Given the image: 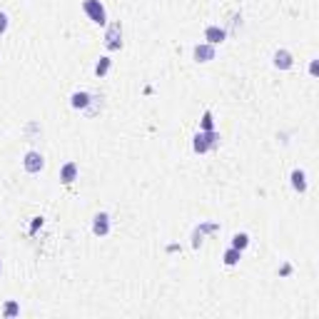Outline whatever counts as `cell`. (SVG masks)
Here are the masks:
<instances>
[{"instance_id": "10", "label": "cell", "mask_w": 319, "mask_h": 319, "mask_svg": "<svg viewBox=\"0 0 319 319\" xmlns=\"http://www.w3.org/2000/svg\"><path fill=\"white\" fill-rule=\"evenodd\" d=\"M75 177H77V165H75V162L62 165V169H60V180L70 185V182H75Z\"/></svg>"}, {"instance_id": "18", "label": "cell", "mask_w": 319, "mask_h": 319, "mask_svg": "<svg viewBox=\"0 0 319 319\" xmlns=\"http://www.w3.org/2000/svg\"><path fill=\"white\" fill-rule=\"evenodd\" d=\"M40 225H42V217H35V222H33V229H30V232H35Z\"/></svg>"}, {"instance_id": "2", "label": "cell", "mask_w": 319, "mask_h": 319, "mask_svg": "<svg viewBox=\"0 0 319 319\" xmlns=\"http://www.w3.org/2000/svg\"><path fill=\"white\" fill-rule=\"evenodd\" d=\"M82 8H85V13H88V18L93 20V23L105 25V20H108V13H105V5L100 3V0H85Z\"/></svg>"}, {"instance_id": "9", "label": "cell", "mask_w": 319, "mask_h": 319, "mask_svg": "<svg viewBox=\"0 0 319 319\" xmlns=\"http://www.w3.org/2000/svg\"><path fill=\"white\" fill-rule=\"evenodd\" d=\"M274 68L289 70V68H292V55H289L287 50H277V53H274Z\"/></svg>"}, {"instance_id": "3", "label": "cell", "mask_w": 319, "mask_h": 319, "mask_svg": "<svg viewBox=\"0 0 319 319\" xmlns=\"http://www.w3.org/2000/svg\"><path fill=\"white\" fill-rule=\"evenodd\" d=\"M105 48L108 50H120L122 48V28H120V23H113L108 28V33H105Z\"/></svg>"}, {"instance_id": "14", "label": "cell", "mask_w": 319, "mask_h": 319, "mask_svg": "<svg viewBox=\"0 0 319 319\" xmlns=\"http://www.w3.org/2000/svg\"><path fill=\"white\" fill-rule=\"evenodd\" d=\"M247 244H249V235H244V232H237V235L232 237V247H235V249H240V252H242Z\"/></svg>"}, {"instance_id": "7", "label": "cell", "mask_w": 319, "mask_h": 319, "mask_svg": "<svg viewBox=\"0 0 319 319\" xmlns=\"http://www.w3.org/2000/svg\"><path fill=\"white\" fill-rule=\"evenodd\" d=\"M212 57H215V45H195V60L197 62H209Z\"/></svg>"}, {"instance_id": "13", "label": "cell", "mask_w": 319, "mask_h": 319, "mask_svg": "<svg viewBox=\"0 0 319 319\" xmlns=\"http://www.w3.org/2000/svg\"><path fill=\"white\" fill-rule=\"evenodd\" d=\"M110 65H113V60H110V57H100V60H97V65H95V75H97V77L108 75Z\"/></svg>"}, {"instance_id": "6", "label": "cell", "mask_w": 319, "mask_h": 319, "mask_svg": "<svg viewBox=\"0 0 319 319\" xmlns=\"http://www.w3.org/2000/svg\"><path fill=\"white\" fill-rule=\"evenodd\" d=\"M227 38V33L222 30V28H217V25H209L207 30H205V40L209 42V45H217V42H222Z\"/></svg>"}, {"instance_id": "11", "label": "cell", "mask_w": 319, "mask_h": 319, "mask_svg": "<svg viewBox=\"0 0 319 319\" xmlns=\"http://www.w3.org/2000/svg\"><path fill=\"white\" fill-rule=\"evenodd\" d=\"M70 105L75 110H88V105H90V95L88 93H75L70 97Z\"/></svg>"}, {"instance_id": "16", "label": "cell", "mask_w": 319, "mask_h": 319, "mask_svg": "<svg viewBox=\"0 0 319 319\" xmlns=\"http://www.w3.org/2000/svg\"><path fill=\"white\" fill-rule=\"evenodd\" d=\"M18 314H20L18 302H8V304H5V317H18Z\"/></svg>"}, {"instance_id": "17", "label": "cell", "mask_w": 319, "mask_h": 319, "mask_svg": "<svg viewBox=\"0 0 319 319\" xmlns=\"http://www.w3.org/2000/svg\"><path fill=\"white\" fill-rule=\"evenodd\" d=\"M8 30V15L5 13H0V35H3Z\"/></svg>"}, {"instance_id": "4", "label": "cell", "mask_w": 319, "mask_h": 319, "mask_svg": "<svg viewBox=\"0 0 319 319\" xmlns=\"http://www.w3.org/2000/svg\"><path fill=\"white\" fill-rule=\"evenodd\" d=\"M42 155L40 152H35V150H30L28 155H25V160H23V167H25V172H30V175H38L40 169H42Z\"/></svg>"}, {"instance_id": "15", "label": "cell", "mask_w": 319, "mask_h": 319, "mask_svg": "<svg viewBox=\"0 0 319 319\" xmlns=\"http://www.w3.org/2000/svg\"><path fill=\"white\" fill-rule=\"evenodd\" d=\"M200 127H202L205 132L215 130V120H212V113H209V110H205V115H202V120H200Z\"/></svg>"}, {"instance_id": "1", "label": "cell", "mask_w": 319, "mask_h": 319, "mask_svg": "<svg viewBox=\"0 0 319 319\" xmlns=\"http://www.w3.org/2000/svg\"><path fill=\"white\" fill-rule=\"evenodd\" d=\"M217 140H220V135L215 132V130H209V132H205V130H200L197 135H195V142H192V147H195V152H207V150H212V147H217Z\"/></svg>"}, {"instance_id": "8", "label": "cell", "mask_w": 319, "mask_h": 319, "mask_svg": "<svg viewBox=\"0 0 319 319\" xmlns=\"http://www.w3.org/2000/svg\"><path fill=\"white\" fill-rule=\"evenodd\" d=\"M289 180H292V187L297 189V192H304V189H307V175H304V169H292Z\"/></svg>"}, {"instance_id": "12", "label": "cell", "mask_w": 319, "mask_h": 319, "mask_svg": "<svg viewBox=\"0 0 319 319\" xmlns=\"http://www.w3.org/2000/svg\"><path fill=\"white\" fill-rule=\"evenodd\" d=\"M222 260H225V264H227V267H235V264L242 260V252H240V249H235V247H229V249L225 252V257H222Z\"/></svg>"}, {"instance_id": "5", "label": "cell", "mask_w": 319, "mask_h": 319, "mask_svg": "<svg viewBox=\"0 0 319 319\" xmlns=\"http://www.w3.org/2000/svg\"><path fill=\"white\" fill-rule=\"evenodd\" d=\"M93 232L97 237H105L110 232V215L108 212H100V215H95V220H93Z\"/></svg>"}]
</instances>
